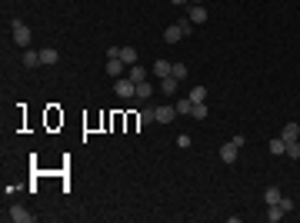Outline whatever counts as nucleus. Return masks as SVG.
Listing matches in <instances>:
<instances>
[{
  "mask_svg": "<svg viewBox=\"0 0 300 223\" xmlns=\"http://www.w3.org/2000/svg\"><path fill=\"white\" fill-rule=\"evenodd\" d=\"M117 57H120V60H124V63H127V67H133V63H137V47H117Z\"/></svg>",
  "mask_w": 300,
  "mask_h": 223,
  "instance_id": "obj_9",
  "label": "nucleus"
},
{
  "mask_svg": "<svg viewBox=\"0 0 300 223\" xmlns=\"http://www.w3.org/2000/svg\"><path fill=\"white\" fill-rule=\"evenodd\" d=\"M173 107H177V113H187V117H190V110H193V100H190V97H184V100H177Z\"/></svg>",
  "mask_w": 300,
  "mask_h": 223,
  "instance_id": "obj_21",
  "label": "nucleus"
},
{
  "mask_svg": "<svg viewBox=\"0 0 300 223\" xmlns=\"http://www.w3.org/2000/svg\"><path fill=\"white\" fill-rule=\"evenodd\" d=\"M177 147H184V150L190 147V133H180V137H177Z\"/></svg>",
  "mask_w": 300,
  "mask_h": 223,
  "instance_id": "obj_26",
  "label": "nucleus"
},
{
  "mask_svg": "<svg viewBox=\"0 0 300 223\" xmlns=\"http://www.w3.org/2000/svg\"><path fill=\"white\" fill-rule=\"evenodd\" d=\"M187 17L193 20L197 27H200V23H207V17H210V14H207V7H204V3H190V14H187Z\"/></svg>",
  "mask_w": 300,
  "mask_h": 223,
  "instance_id": "obj_7",
  "label": "nucleus"
},
{
  "mask_svg": "<svg viewBox=\"0 0 300 223\" xmlns=\"http://www.w3.org/2000/svg\"><path fill=\"white\" fill-rule=\"evenodd\" d=\"M153 120H157V113H153V110H140V117H137L140 127H144V123H153Z\"/></svg>",
  "mask_w": 300,
  "mask_h": 223,
  "instance_id": "obj_23",
  "label": "nucleus"
},
{
  "mask_svg": "<svg viewBox=\"0 0 300 223\" xmlns=\"http://www.w3.org/2000/svg\"><path fill=\"white\" fill-rule=\"evenodd\" d=\"M170 77H177V80H187V63H173Z\"/></svg>",
  "mask_w": 300,
  "mask_h": 223,
  "instance_id": "obj_22",
  "label": "nucleus"
},
{
  "mask_svg": "<svg viewBox=\"0 0 300 223\" xmlns=\"http://www.w3.org/2000/svg\"><path fill=\"white\" fill-rule=\"evenodd\" d=\"M23 67H40V50H27L23 54Z\"/></svg>",
  "mask_w": 300,
  "mask_h": 223,
  "instance_id": "obj_20",
  "label": "nucleus"
},
{
  "mask_svg": "<svg viewBox=\"0 0 300 223\" xmlns=\"http://www.w3.org/2000/svg\"><path fill=\"white\" fill-rule=\"evenodd\" d=\"M190 100H193V103H207V87L204 83H197V87L190 90Z\"/></svg>",
  "mask_w": 300,
  "mask_h": 223,
  "instance_id": "obj_19",
  "label": "nucleus"
},
{
  "mask_svg": "<svg viewBox=\"0 0 300 223\" xmlns=\"http://www.w3.org/2000/svg\"><path fill=\"white\" fill-rule=\"evenodd\" d=\"M170 3H177V7H180V3H190V0H170Z\"/></svg>",
  "mask_w": 300,
  "mask_h": 223,
  "instance_id": "obj_28",
  "label": "nucleus"
},
{
  "mask_svg": "<svg viewBox=\"0 0 300 223\" xmlns=\"http://www.w3.org/2000/svg\"><path fill=\"white\" fill-rule=\"evenodd\" d=\"M7 217H10L14 223H34V213H27L23 206H10V210H7Z\"/></svg>",
  "mask_w": 300,
  "mask_h": 223,
  "instance_id": "obj_8",
  "label": "nucleus"
},
{
  "mask_svg": "<svg viewBox=\"0 0 300 223\" xmlns=\"http://www.w3.org/2000/svg\"><path fill=\"white\" fill-rule=\"evenodd\" d=\"M127 70H130V67H127V63H124L120 57H107V77H113V80H120V77L127 74Z\"/></svg>",
  "mask_w": 300,
  "mask_h": 223,
  "instance_id": "obj_4",
  "label": "nucleus"
},
{
  "mask_svg": "<svg viewBox=\"0 0 300 223\" xmlns=\"http://www.w3.org/2000/svg\"><path fill=\"white\" fill-rule=\"evenodd\" d=\"M10 27H14V43H17V47H27V43H30V27L17 17L10 20Z\"/></svg>",
  "mask_w": 300,
  "mask_h": 223,
  "instance_id": "obj_3",
  "label": "nucleus"
},
{
  "mask_svg": "<svg viewBox=\"0 0 300 223\" xmlns=\"http://www.w3.org/2000/svg\"><path fill=\"white\" fill-rule=\"evenodd\" d=\"M153 113H157V123H170V120L177 117V107H173V103H164V107H153Z\"/></svg>",
  "mask_w": 300,
  "mask_h": 223,
  "instance_id": "obj_6",
  "label": "nucleus"
},
{
  "mask_svg": "<svg viewBox=\"0 0 300 223\" xmlns=\"http://www.w3.org/2000/svg\"><path fill=\"white\" fill-rule=\"evenodd\" d=\"M263 217H267V223H277V220H283L287 213H283V206H280V203H270V206H267V213H263Z\"/></svg>",
  "mask_w": 300,
  "mask_h": 223,
  "instance_id": "obj_11",
  "label": "nucleus"
},
{
  "mask_svg": "<svg viewBox=\"0 0 300 223\" xmlns=\"http://www.w3.org/2000/svg\"><path fill=\"white\" fill-rule=\"evenodd\" d=\"M150 70H153V77H160V80H164V77H170V70H173V63H167V60H157V63H153Z\"/></svg>",
  "mask_w": 300,
  "mask_h": 223,
  "instance_id": "obj_13",
  "label": "nucleus"
},
{
  "mask_svg": "<svg viewBox=\"0 0 300 223\" xmlns=\"http://www.w3.org/2000/svg\"><path fill=\"white\" fill-rule=\"evenodd\" d=\"M57 60H60V54H57L54 47H43V50H40V63H47V67H54Z\"/></svg>",
  "mask_w": 300,
  "mask_h": 223,
  "instance_id": "obj_14",
  "label": "nucleus"
},
{
  "mask_svg": "<svg viewBox=\"0 0 300 223\" xmlns=\"http://www.w3.org/2000/svg\"><path fill=\"white\" fill-rule=\"evenodd\" d=\"M280 206H283V213H290V210H294V200H290V197H280Z\"/></svg>",
  "mask_w": 300,
  "mask_h": 223,
  "instance_id": "obj_27",
  "label": "nucleus"
},
{
  "mask_svg": "<svg viewBox=\"0 0 300 223\" xmlns=\"http://www.w3.org/2000/svg\"><path fill=\"white\" fill-rule=\"evenodd\" d=\"M113 90H117L120 100H130V97H137V83L130 77H120V80H113Z\"/></svg>",
  "mask_w": 300,
  "mask_h": 223,
  "instance_id": "obj_2",
  "label": "nucleus"
},
{
  "mask_svg": "<svg viewBox=\"0 0 300 223\" xmlns=\"http://www.w3.org/2000/svg\"><path fill=\"white\" fill-rule=\"evenodd\" d=\"M280 137L287 140V143H294V140H300V123H287L280 130Z\"/></svg>",
  "mask_w": 300,
  "mask_h": 223,
  "instance_id": "obj_12",
  "label": "nucleus"
},
{
  "mask_svg": "<svg viewBox=\"0 0 300 223\" xmlns=\"http://www.w3.org/2000/svg\"><path fill=\"white\" fill-rule=\"evenodd\" d=\"M270 153H274V157H287V140H283V137H274V140H270Z\"/></svg>",
  "mask_w": 300,
  "mask_h": 223,
  "instance_id": "obj_17",
  "label": "nucleus"
},
{
  "mask_svg": "<svg viewBox=\"0 0 300 223\" xmlns=\"http://www.w3.org/2000/svg\"><path fill=\"white\" fill-rule=\"evenodd\" d=\"M150 97H153V83H150V80H140V83H137V100H150Z\"/></svg>",
  "mask_w": 300,
  "mask_h": 223,
  "instance_id": "obj_16",
  "label": "nucleus"
},
{
  "mask_svg": "<svg viewBox=\"0 0 300 223\" xmlns=\"http://www.w3.org/2000/svg\"><path fill=\"white\" fill-rule=\"evenodd\" d=\"M280 197H283L280 186H267V190H263V203H267V206H270V203H280Z\"/></svg>",
  "mask_w": 300,
  "mask_h": 223,
  "instance_id": "obj_10",
  "label": "nucleus"
},
{
  "mask_svg": "<svg viewBox=\"0 0 300 223\" xmlns=\"http://www.w3.org/2000/svg\"><path fill=\"white\" fill-rule=\"evenodd\" d=\"M287 157H290V160H297V157H300V140L287 143Z\"/></svg>",
  "mask_w": 300,
  "mask_h": 223,
  "instance_id": "obj_25",
  "label": "nucleus"
},
{
  "mask_svg": "<svg viewBox=\"0 0 300 223\" xmlns=\"http://www.w3.org/2000/svg\"><path fill=\"white\" fill-rule=\"evenodd\" d=\"M190 3H200V0H190Z\"/></svg>",
  "mask_w": 300,
  "mask_h": 223,
  "instance_id": "obj_29",
  "label": "nucleus"
},
{
  "mask_svg": "<svg viewBox=\"0 0 300 223\" xmlns=\"http://www.w3.org/2000/svg\"><path fill=\"white\" fill-rule=\"evenodd\" d=\"M190 117H193V120H204V117H207V103H193Z\"/></svg>",
  "mask_w": 300,
  "mask_h": 223,
  "instance_id": "obj_24",
  "label": "nucleus"
},
{
  "mask_svg": "<svg viewBox=\"0 0 300 223\" xmlns=\"http://www.w3.org/2000/svg\"><path fill=\"white\" fill-rule=\"evenodd\" d=\"M193 27H197V23H193V20H190V17L177 20V23H170L167 30H164V40H167V43H177V40H180V37H187V34H190V30H193Z\"/></svg>",
  "mask_w": 300,
  "mask_h": 223,
  "instance_id": "obj_1",
  "label": "nucleus"
},
{
  "mask_svg": "<svg viewBox=\"0 0 300 223\" xmlns=\"http://www.w3.org/2000/svg\"><path fill=\"white\" fill-rule=\"evenodd\" d=\"M127 77H130L133 83H140V80H147V70H144V67H140V63H133L130 70H127Z\"/></svg>",
  "mask_w": 300,
  "mask_h": 223,
  "instance_id": "obj_18",
  "label": "nucleus"
},
{
  "mask_svg": "<svg viewBox=\"0 0 300 223\" xmlns=\"http://www.w3.org/2000/svg\"><path fill=\"white\" fill-rule=\"evenodd\" d=\"M160 93H164V97H173V93H177V77H164V80H160Z\"/></svg>",
  "mask_w": 300,
  "mask_h": 223,
  "instance_id": "obj_15",
  "label": "nucleus"
},
{
  "mask_svg": "<svg viewBox=\"0 0 300 223\" xmlns=\"http://www.w3.org/2000/svg\"><path fill=\"white\" fill-rule=\"evenodd\" d=\"M237 153H240V147H237L234 140H227L224 147H220V160H224V163H237Z\"/></svg>",
  "mask_w": 300,
  "mask_h": 223,
  "instance_id": "obj_5",
  "label": "nucleus"
}]
</instances>
